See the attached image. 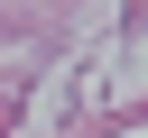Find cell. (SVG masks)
<instances>
[{
    "mask_svg": "<svg viewBox=\"0 0 148 138\" xmlns=\"http://www.w3.org/2000/svg\"><path fill=\"white\" fill-rule=\"evenodd\" d=\"M0 129H9V120H0Z\"/></svg>",
    "mask_w": 148,
    "mask_h": 138,
    "instance_id": "obj_1",
    "label": "cell"
}]
</instances>
